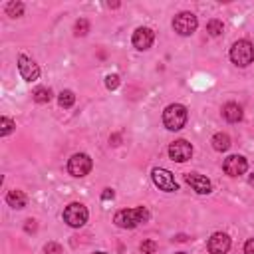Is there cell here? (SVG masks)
Returning <instances> with one entry per match:
<instances>
[{
  "instance_id": "1",
  "label": "cell",
  "mask_w": 254,
  "mask_h": 254,
  "mask_svg": "<svg viewBox=\"0 0 254 254\" xmlns=\"http://www.w3.org/2000/svg\"><path fill=\"white\" fill-rule=\"evenodd\" d=\"M147 220H149V210L145 206L123 208V210H117L115 216H113V222L119 228H135V226H139L141 222H147Z\"/></svg>"
},
{
  "instance_id": "2",
  "label": "cell",
  "mask_w": 254,
  "mask_h": 254,
  "mask_svg": "<svg viewBox=\"0 0 254 254\" xmlns=\"http://www.w3.org/2000/svg\"><path fill=\"white\" fill-rule=\"evenodd\" d=\"M187 117H189V111H187V107L181 105V103H171V105H167L165 111H163V123H165V127H167L169 131H179V129H183L185 123H187Z\"/></svg>"
},
{
  "instance_id": "3",
  "label": "cell",
  "mask_w": 254,
  "mask_h": 254,
  "mask_svg": "<svg viewBox=\"0 0 254 254\" xmlns=\"http://www.w3.org/2000/svg\"><path fill=\"white\" fill-rule=\"evenodd\" d=\"M230 60L232 64H236L238 67H246L252 64L254 60V46L248 40H238L232 44L230 48Z\"/></svg>"
},
{
  "instance_id": "4",
  "label": "cell",
  "mask_w": 254,
  "mask_h": 254,
  "mask_svg": "<svg viewBox=\"0 0 254 254\" xmlns=\"http://www.w3.org/2000/svg\"><path fill=\"white\" fill-rule=\"evenodd\" d=\"M87 208L81 204V202H69L65 208H64V220L65 224H69L71 228H79L87 222Z\"/></svg>"
},
{
  "instance_id": "5",
  "label": "cell",
  "mask_w": 254,
  "mask_h": 254,
  "mask_svg": "<svg viewBox=\"0 0 254 254\" xmlns=\"http://www.w3.org/2000/svg\"><path fill=\"white\" fill-rule=\"evenodd\" d=\"M93 163H91V157L85 155V153H75L71 155V159L67 161V173L71 177H85L89 171H91Z\"/></svg>"
},
{
  "instance_id": "6",
  "label": "cell",
  "mask_w": 254,
  "mask_h": 254,
  "mask_svg": "<svg viewBox=\"0 0 254 254\" xmlns=\"http://www.w3.org/2000/svg\"><path fill=\"white\" fill-rule=\"evenodd\" d=\"M196 26H198V20L192 12H181L173 20V30L181 36H190L196 30Z\"/></svg>"
},
{
  "instance_id": "7",
  "label": "cell",
  "mask_w": 254,
  "mask_h": 254,
  "mask_svg": "<svg viewBox=\"0 0 254 254\" xmlns=\"http://www.w3.org/2000/svg\"><path fill=\"white\" fill-rule=\"evenodd\" d=\"M151 177H153V183H155L161 190H165V192H175V190H179V185H177V181H175V177H173L171 171L157 167V169L151 171Z\"/></svg>"
},
{
  "instance_id": "8",
  "label": "cell",
  "mask_w": 254,
  "mask_h": 254,
  "mask_svg": "<svg viewBox=\"0 0 254 254\" xmlns=\"http://www.w3.org/2000/svg\"><path fill=\"white\" fill-rule=\"evenodd\" d=\"M169 157L177 163H185L192 157V145L185 139H179V141H173L169 145Z\"/></svg>"
},
{
  "instance_id": "9",
  "label": "cell",
  "mask_w": 254,
  "mask_h": 254,
  "mask_svg": "<svg viewBox=\"0 0 254 254\" xmlns=\"http://www.w3.org/2000/svg\"><path fill=\"white\" fill-rule=\"evenodd\" d=\"M18 69H20V75H22L26 81H36V79L40 77V67H38V64H36L32 58L24 56V54L18 56Z\"/></svg>"
},
{
  "instance_id": "10",
  "label": "cell",
  "mask_w": 254,
  "mask_h": 254,
  "mask_svg": "<svg viewBox=\"0 0 254 254\" xmlns=\"http://www.w3.org/2000/svg\"><path fill=\"white\" fill-rule=\"evenodd\" d=\"M222 169H224V173L230 175V177H240V175L246 173L248 163H246V159H244L242 155H230V157L224 159Z\"/></svg>"
},
{
  "instance_id": "11",
  "label": "cell",
  "mask_w": 254,
  "mask_h": 254,
  "mask_svg": "<svg viewBox=\"0 0 254 254\" xmlns=\"http://www.w3.org/2000/svg\"><path fill=\"white\" fill-rule=\"evenodd\" d=\"M206 246H208V252L210 254H226L230 250V238L224 232H214L208 238V244Z\"/></svg>"
},
{
  "instance_id": "12",
  "label": "cell",
  "mask_w": 254,
  "mask_h": 254,
  "mask_svg": "<svg viewBox=\"0 0 254 254\" xmlns=\"http://www.w3.org/2000/svg\"><path fill=\"white\" fill-rule=\"evenodd\" d=\"M185 181L192 187V190H196L198 194H208L212 190V183L204 177V175H198V173H187L185 175Z\"/></svg>"
},
{
  "instance_id": "13",
  "label": "cell",
  "mask_w": 254,
  "mask_h": 254,
  "mask_svg": "<svg viewBox=\"0 0 254 254\" xmlns=\"http://www.w3.org/2000/svg\"><path fill=\"white\" fill-rule=\"evenodd\" d=\"M153 40H155V34L151 28H137L133 32V46L137 50H149L153 46Z\"/></svg>"
},
{
  "instance_id": "14",
  "label": "cell",
  "mask_w": 254,
  "mask_h": 254,
  "mask_svg": "<svg viewBox=\"0 0 254 254\" xmlns=\"http://www.w3.org/2000/svg\"><path fill=\"white\" fill-rule=\"evenodd\" d=\"M222 115H224V119H226L228 123H238L244 113H242V107H240L238 103H226V105L222 107Z\"/></svg>"
},
{
  "instance_id": "15",
  "label": "cell",
  "mask_w": 254,
  "mask_h": 254,
  "mask_svg": "<svg viewBox=\"0 0 254 254\" xmlns=\"http://www.w3.org/2000/svg\"><path fill=\"white\" fill-rule=\"evenodd\" d=\"M6 202H8L12 208H24L26 202H28V198H26V194H24L22 190H8Z\"/></svg>"
},
{
  "instance_id": "16",
  "label": "cell",
  "mask_w": 254,
  "mask_h": 254,
  "mask_svg": "<svg viewBox=\"0 0 254 254\" xmlns=\"http://www.w3.org/2000/svg\"><path fill=\"white\" fill-rule=\"evenodd\" d=\"M210 143H212V149H214V151H220V153H222V151H226V149L230 147V137H228L226 133H216Z\"/></svg>"
},
{
  "instance_id": "17",
  "label": "cell",
  "mask_w": 254,
  "mask_h": 254,
  "mask_svg": "<svg viewBox=\"0 0 254 254\" xmlns=\"http://www.w3.org/2000/svg\"><path fill=\"white\" fill-rule=\"evenodd\" d=\"M6 14L8 16H12V18H20L22 14H24V4L22 2H8L6 4Z\"/></svg>"
},
{
  "instance_id": "18",
  "label": "cell",
  "mask_w": 254,
  "mask_h": 254,
  "mask_svg": "<svg viewBox=\"0 0 254 254\" xmlns=\"http://www.w3.org/2000/svg\"><path fill=\"white\" fill-rule=\"evenodd\" d=\"M52 99V89L50 87H38L34 91V101L36 103H48Z\"/></svg>"
},
{
  "instance_id": "19",
  "label": "cell",
  "mask_w": 254,
  "mask_h": 254,
  "mask_svg": "<svg viewBox=\"0 0 254 254\" xmlns=\"http://www.w3.org/2000/svg\"><path fill=\"white\" fill-rule=\"evenodd\" d=\"M58 103H60L62 107H71V105L75 103V95H73V91L64 89V91L58 95Z\"/></svg>"
},
{
  "instance_id": "20",
  "label": "cell",
  "mask_w": 254,
  "mask_h": 254,
  "mask_svg": "<svg viewBox=\"0 0 254 254\" xmlns=\"http://www.w3.org/2000/svg\"><path fill=\"white\" fill-rule=\"evenodd\" d=\"M206 32H208L212 38L220 36V34H222V22H220V20H210V22L206 24Z\"/></svg>"
},
{
  "instance_id": "21",
  "label": "cell",
  "mask_w": 254,
  "mask_h": 254,
  "mask_svg": "<svg viewBox=\"0 0 254 254\" xmlns=\"http://www.w3.org/2000/svg\"><path fill=\"white\" fill-rule=\"evenodd\" d=\"M14 127H16V125H14L12 119H8V117H0V135H8V133H12Z\"/></svg>"
},
{
  "instance_id": "22",
  "label": "cell",
  "mask_w": 254,
  "mask_h": 254,
  "mask_svg": "<svg viewBox=\"0 0 254 254\" xmlns=\"http://www.w3.org/2000/svg\"><path fill=\"white\" fill-rule=\"evenodd\" d=\"M89 32V22L85 18H79L75 22V36H85Z\"/></svg>"
},
{
  "instance_id": "23",
  "label": "cell",
  "mask_w": 254,
  "mask_h": 254,
  "mask_svg": "<svg viewBox=\"0 0 254 254\" xmlns=\"http://www.w3.org/2000/svg\"><path fill=\"white\" fill-rule=\"evenodd\" d=\"M119 83H121V81H119V75H117V73H109V75L105 77V87H107V89H117Z\"/></svg>"
},
{
  "instance_id": "24",
  "label": "cell",
  "mask_w": 254,
  "mask_h": 254,
  "mask_svg": "<svg viewBox=\"0 0 254 254\" xmlns=\"http://www.w3.org/2000/svg\"><path fill=\"white\" fill-rule=\"evenodd\" d=\"M141 252L143 254H155V250H157V242L155 240H145V242H141Z\"/></svg>"
},
{
  "instance_id": "25",
  "label": "cell",
  "mask_w": 254,
  "mask_h": 254,
  "mask_svg": "<svg viewBox=\"0 0 254 254\" xmlns=\"http://www.w3.org/2000/svg\"><path fill=\"white\" fill-rule=\"evenodd\" d=\"M44 252H46V254H62V246H60L58 242H48V244L44 246Z\"/></svg>"
},
{
  "instance_id": "26",
  "label": "cell",
  "mask_w": 254,
  "mask_h": 254,
  "mask_svg": "<svg viewBox=\"0 0 254 254\" xmlns=\"http://www.w3.org/2000/svg\"><path fill=\"white\" fill-rule=\"evenodd\" d=\"M244 254H254V238H250V240L244 244Z\"/></svg>"
},
{
  "instance_id": "27",
  "label": "cell",
  "mask_w": 254,
  "mask_h": 254,
  "mask_svg": "<svg viewBox=\"0 0 254 254\" xmlns=\"http://www.w3.org/2000/svg\"><path fill=\"white\" fill-rule=\"evenodd\" d=\"M113 196H115V192H113L111 189H105V190L101 192V198H103V200H109V198H113Z\"/></svg>"
},
{
  "instance_id": "28",
  "label": "cell",
  "mask_w": 254,
  "mask_h": 254,
  "mask_svg": "<svg viewBox=\"0 0 254 254\" xmlns=\"http://www.w3.org/2000/svg\"><path fill=\"white\" fill-rule=\"evenodd\" d=\"M34 230H36V220L28 218V220H26V232H34Z\"/></svg>"
},
{
  "instance_id": "29",
  "label": "cell",
  "mask_w": 254,
  "mask_h": 254,
  "mask_svg": "<svg viewBox=\"0 0 254 254\" xmlns=\"http://www.w3.org/2000/svg\"><path fill=\"white\" fill-rule=\"evenodd\" d=\"M119 139H121L119 135H113V137H111L109 141H111V145H117V143H119Z\"/></svg>"
},
{
  "instance_id": "30",
  "label": "cell",
  "mask_w": 254,
  "mask_h": 254,
  "mask_svg": "<svg viewBox=\"0 0 254 254\" xmlns=\"http://www.w3.org/2000/svg\"><path fill=\"white\" fill-rule=\"evenodd\" d=\"M175 240H179V242H185V240H187V236H185V234H177V236H175Z\"/></svg>"
},
{
  "instance_id": "31",
  "label": "cell",
  "mask_w": 254,
  "mask_h": 254,
  "mask_svg": "<svg viewBox=\"0 0 254 254\" xmlns=\"http://www.w3.org/2000/svg\"><path fill=\"white\" fill-rule=\"evenodd\" d=\"M107 6H109V8H117V6H119V2H109Z\"/></svg>"
},
{
  "instance_id": "32",
  "label": "cell",
  "mask_w": 254,
  "mask_h": 254,
  "mask_svg": "<svg viewBox=\"0 0 254 254\" xmlns=\"http://www.w3.org/2000/svg\"><path fill=\"white\" fill-rule=\"evenodd\" d=\"M248 183H250V185H252V187H254V173H252V175H250V179H248Z\"/></svg>"
},
{
  "instance_id": "33",
  "label": "cell",
  "mask_w": 254,
  "mask_h": 254,
  "mask_svg": "<svg viewBox=\"0 0 254 254\" xmlns=\"http://www.w3.org/2000/svg\"><path fill=\"white\" fill-rule=\"evenodd\" d=\"M175 254H187V252H175Z\"/></svg>"
},
{
  "instance_id": "34",
  "label": "cell",
  "mask_w": 254,
  "mask_h": 254,
  "mask_svg": "<svg viewBox=\"0 0 254 254\" xmlns=\"http://www.w3.org/2000/svg\"><path fill=\"white\" fill-rule=\"evenodd\" d=\"M95 254H105V252H95Z\"/></svg>"
}]
</instances>
